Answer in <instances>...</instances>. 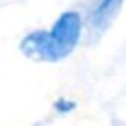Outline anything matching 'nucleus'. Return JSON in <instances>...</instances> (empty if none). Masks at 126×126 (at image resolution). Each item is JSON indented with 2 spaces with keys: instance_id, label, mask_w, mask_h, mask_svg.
<instances>
[{
  "instance_id": "obj_1",
  "label": "nucleus",
  "mask_w": 126,
  "mask_h": 126,
  "mask_svg": "<svg viewBox=\"0 0 126 126\" xmlns=\"http://www.w3.org/2000/svg\"><path fill=\"white\" fill-rule=\"evenodd\" d=\"M81 35V17L78 12L67 11L59 16L48 31H35L28 35L21 50L24 55L40 61H61L73 52Z\"/></svg>"
},
{
  "instance_id": "obj_2",
  "label": "nucleus",
  "mask_w": 126,
  "mask_h": 126,
  "mask_svg": "<svg viewBox=\"0 0 126 126\" xmlns=\"http://www.w3.org/2000/svg\"><path fill=\"white\" fill-rule=\"evenodd\" d=\"M123 0H98L88 16V28L92 33H102L116 17Z\"/></svg>"
}]
</instances>
